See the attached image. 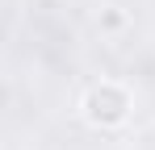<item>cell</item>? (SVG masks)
I'll use <instances>...</instances> for the list:
<instances>
[{
  "label": "cell",
  "mask_w": 155,
  "mask_h": 150,
  "mask_svg": "<svg viewBox=\"0 0 155 150\" xmlns=\"http://www.w3.org/2000/svg\"><path fill=\"white\" fill-rule=\"evenodd\" d=\"M97 25H101L105 33H117V29H126V13L109 4V8H101V17H97Z\"/></svg>",
  "instance_id": "7a4b0ae2"
},
{
  "label": "cell",
  "mask_w": 155,
  "mask_h": 150,
  "mask_svg": "<svg viewBox=\"0 0 155 150\" xmlns=\"http://www.w3.org/2000/svg\"><path fill=\"white\" fill-rule=\"evenodd\" d=\"M134 113V92L122 79H97L80 96V117L92 129H122Z\"/></svg>",
  "instance_id": "6da1fadb"
}]
</instances>
